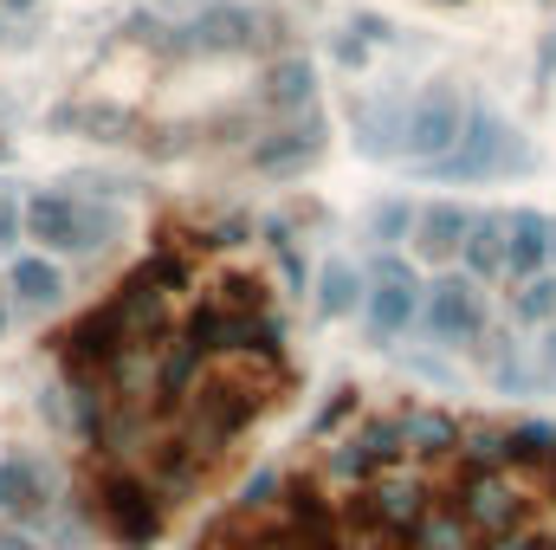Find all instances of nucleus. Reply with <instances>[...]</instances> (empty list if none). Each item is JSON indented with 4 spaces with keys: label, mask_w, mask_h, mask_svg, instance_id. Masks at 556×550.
<instances>
[{
    "label": "nucleus",
    "mask_w": 556,
    "mask_h": 550,
    "mask_svg": "<svg viewBox=\"0 0 556 550\" xmlns=\"http://www.w3.org/2000/svg\"><path fill=\"white\" fill-rule=\"evenodd\" d=\"M427 324H433L440 337H472V330H479V298H472V285H466V278H446V285L433 291Z\"/></svg>",
    "instance_id": "5"
},
{
    "label": "nucleus",
    "mask_w": 556,
    "mask_h": 550,
    "mask_svg": "<svg viewBox=\"0 0 556 550\" xmlns=\"http://www.w3.org/2000/svg\"><path fill=\"white\" fill-rule=\"evenodd\" d=\"M13 234H20V208H13V201H7V195H0V247H7V240H13Z\"/></svg>",
    "instance_id": "11"
},
{
    "label": "nucleus",
    "mask_w": 556,
    "mask_h": 550,
    "mask_svg": "<svg viewBox=\"0 0 556 550\" xmlns=\"http://www.w3.org/2000/svg\"><path fill=\"white\" fill-rule=\"evenodd\" d=\"M551 370H556V337H551Z\"/></svg>",
    "instance_id": "14"
},
{
    "label": "nucleus",
    "mask_w": 556,
    "mask_h": 550,
    "mask_svg": "<svg viewBox=\"0 0 556 550\" xmlns=\"http://www.w3.org/2000/svg\"><path fill=\"white\" fill-rule=\"evenodd\" d=\"M459 227H466L459 214H433V221H427V253H453V234H459Z\"/></svg>",
    "instance_id": "8"
},
{
    "label": "nucleus",
    "mask_w": 556,
    "mask_h": 550,
    "mask_svg": "<svg viewBox=\"0 0 556 550\" xmlns=\"http://www.w3.org/2000/svg\"><path fill=\"white\" fill-rule=\"evenodd\" d=\"M343 304H356V278L337 266V273L324 278V311H343Z\"/></svg>",
    "instance_id": "9"
},
{
    "label": "nucleus",
    "mask_w": 556,
    "mask_h": 550,
    "mask_svg": "<svg viewBox=\"0 0 556 550\" xmlns=\"http://www.w3.org/2000/svg\"><path fill=\"white\" fill-rule=\"evenodd\" d=\"M551 253H556V240H551Z\"/></svg>",
    "instance_id": "16"
},
{
    "label": "nucleus",
    "mask_w": 556,
    "mask_h": 550,
    "mask_svg": "<svg viewBox=\"0 0 556 550\" xmlns=\"http://www.w3.org/2000/svg\"><path fill=\"white\" fill-rule=\"evenodd\" d=\"M544 253H551V240H544V221H538V214H518V221H511V247H505V266L525 278V273H538V266H544Z\"/></svg>",
    "instance_id": "6"
},
{
    "label": "nucleus",
    "mask_w": 556,
    "mask_h": 550,
    "mask_svg": "<svg viewBox=\"0 0 556 550\" xmlns=\"http://www.w3.org/2000/svg\"><path fill=\"white\" fill-rule=\"evenodd\" d=\"M0 550H39L26 532H13V525H0Z\"/></svg>",
    "instance_id": "12"
},
{
    "label": "nucleus",
    "mask_w": 556,
    "mask_h": 550,
    "mask_svg": "<svg viewBox=\"0 0 556 550\" xmlns=\"http://www.w3.org/2000/svg\"><path fill=\"white\" fill-rule=\"evenodd\" d=\"M111 234V214H85L72 195H33L26 201V240L52 247V253H85Z\"/></svg>",
    "instance_id": "2"
},
{
    "label": "nucleus",
    "mask_w": 556,
    "mask_h": 550,
    "mask_svg": "<svg viewBox=\"0 0 556 550\" xmlns=\"http://www.w3.org/2000/svg\"><path fill=\"white\" fill-rule=\"evenodd\" d=\"M7 7H33V0H7Z\"/></svg>",
    "instance_id": "15"
},
{
    "label": "nucleus",
    "mask_w": 556,
    "mask_h": 550,
    "mask_svg": "<svg viewBox=\"0 0 556 550\" xmlns=\"http://www.w3.org/2000/svg\"><path fill=\"white\" fill-rule=\"evenodd\" d=\"M13 291L26 298V304H52L59 291H65V278L52 260H13Z\"/></svg>",
    "instance_id": "7"
},
{
    "label": "nucleus",
    "mask_w": 556,
    "mask_h": 550,
    "mask_svg": "<svg viewBox=\"0 0 556 550\" xmlns=\"http://www.w3.org/2000/svg\"><path fill=\"white\" fill-rule=\"evenodd\" d=\"M0 330H7V298H0Z\"/></svg>",
    "instance_id": "13"
},
{
    "label": "nucleus",
    "mask_w": 556,
    "mask_h": 550,
    "mask_svg": "<svg viewBox=\"0 0 556 550\" xmlns=\"http://www.w3.org/2000/svg\"><path fill=\"white\" fill-rule=\"evenodd\" d=\"M91 499V518L117 538L124 550H142L155 545V532H162V518H168V505H162V492L142 479V473H130V466H104V473H91V486H85Z\"/></svg>",
    "instance_id": "1"
},
{
    "label": "nucleus",
    "mask_w": 556,
    "mask_h": 550,
    "mask_svg": "<svg viewBox=\"0 0 556 550\" xmlns=\"http://www.w3.org/2000/svg\"><path fill=\"white\" fill-rule=\"evenodd\" d=\"M46 505H52L46 466L33 453H7L0 460V525H33V518H46Z\"/></svg>",
    "instance_id": "3"
},
{
    "label": "nucleus",
    "mask_w": 556,
    "mask_h": 550,
    "mask_svg": "<svg viewBox=\"0 0 556 550\" xmlns=\"http://www.w3.org/2000/svg\"><path fill=\"white\" fill-rule=\"evenodd\" d=\"M408 317H415V278L402 273V266H389L382 285H376V298H369V330L376 337H395Z\"/></svg>",
    "instance_id": "4"
},
{
    "label": "nucleus",
    "mask_w": 556,
    "mask_h": 550,
    "mask_svg": "<svg viewBox=\"0 0 556 550\" xmlns=\"http://www.w3.org/2000/svg\"><path fill=\"white\" fill-rule=\"evenodd\" d=\"M551 304H556V285H531L518 298V317H551Z\"/></svg>",
    "instance_id": "10"
}]
</instances>
